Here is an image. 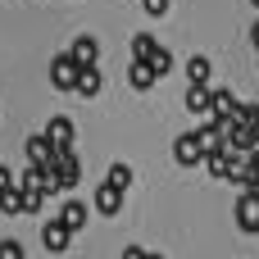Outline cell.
<instances>
[{
  "label": "cell",
  "instance_id": "6da1fadb",
  "mask_svg": "<svg viewBox=\"0 0 259 259\" xmlns=\"http://www.w3.org/2000/svg\"><path fill=\"white\" fill-rule=\"evenodd\" d=\"M237 228H241L246 237H255V232H259V187L241 191V200H237Z\"/></svg>",
  "mask_w": 259,
  "mask_h": 259
},
{
  "label": "cell",
  "instance_id": "7a4b0ae2",
  "mask_svg": "<svg viewBox=\"0 0 259 259\" xmlns=\"http://www.w3.org/2000/svg\"><path fill=\"white\" fill-rule=\"evenodd\" d=\"M237 105H241V100H237L228 87H209V118H219V123H232Z\"/></svg>",
  "mask_w": 259,
  "mask_h": 259
},
{
  "label": "cell",
  "instance_id": "3957f363",
  "mask_svg": "<svg viewBox=\"0 0 259 259\" xmlns=\"http://www.w3.org/2000/svg\"><path fill=\"white\" fill-rule=\"evenodd\" d=\"M173 159H178L182 168H196V164L205 159V146L196 141V132H182V137L173 141Z\"/></svg>",
  "mask_w": 259,
  "mask_h": 259
},
{
  "label": "cell",
  "instance_id": "277c9868",
  "mask_svg": "<svg viewBox=\"0 0 259 259\" xmlns=\"http://www.w3.org/2000/svg\"><path fill=\"white\" fill-rule=\"evenodd\" d=\"M77 68H82V64H77L73 55H59V59L50 64V82H55L59 91H73V82H77Z\"/></svg>",
  "mask_w": 259,
  "mask_h": 259
},
{
  "label": "cell",
  "instance_id": "5b68a950",
  "mask_svg": "<svg viewBox=\"0 0 259 259\" xmlns=\"http://www.w3.org/2000/svg\"><path fill=\"white\" fill-rule=\"evenodd\" d=\"M68 241H73V232H68L59 219H50V223L41 228V246H46L50 255H64V250H68Z\"/></svg>",
  "mask_w": 259,
  "mask_h": 259
},
{
  "label": "cell",
  "instance_id": "8992f818",
  "mask_svg": "<svg viewBox=\"0 0 259 259\" xmlns=\"http://www.w3.org/2000/svg\"><path fill=\"white\" fill-rule=\"evenodd\" d=\"M23 155H27V164H32V168H50V164H55V146H50L46 137H27Z\"/></svg>",
  "mask_w": 259,
  "mask_h": 259
},
{
  "label": "cell",
  "instance_id": "52a82bcc",
  "mask_svg": "<svg viewBox=\"0 0 259 259\" xmlns=\"http://www.w3.org/2000/svg\"><path fill=\"white\" fill-rule=\"evenodd\" d=\"M200 164H205L214 178H228V173L237 168V155H232L228 146H214V150H205V159H200Z\"/></svg>",
  "mask_w": 259,
  "mask_h": 259
},
{
  "label": "cell",
  "instance_id": "ba28073f",
  "mask_svg": "<svg viewBox=\"0 0 259 259\" xmlns=\"http://www.w3.org/2000/svg\"><path fill=\"white\" fill-rule=\"evenodd\" d=\"M91 205H96V214H105V219H114L118 209H123V191L118 187H96V196H91Z\"/></svg>",
  "mask_w": 259,
  "mask_h": 259
},
{
  "label": "cell",
  "instance_id": "9c48e42d",
  "mask_svg": "<svg viewBox=\"0 0 259 259\" xmlns=\"http://www.w3.org/2000/svg\"><path fill=\"white\" fill-rule=\"evenodd\" d=\"M223 132H228V123H219V118H209V114H205V118L196 123V141H200L205 150H214V146H223Z\"/></svg>",
  "mask_w": 259,
  "mask_h": 259
},
{
  "label": "cell",
  "instance_id": "30bf717a",
  "mask_svg": "<svg viewBox=\"0 0 259 259\" xmlns=\"http://www.w3.org/2000/svg\"><path fill=\"white\" fill-rule=\"evenodd\" d=\"M100 87H105L100 68H96V64H82V68H77V82H73V91H77V96H100Z\"/></svg>",
  "mask_w": 259,
  "mask_h": 259
},
{
  "label": "cell",
  "instance_id": "8fae6325",
  "mask_svg": "<svg viewBox=\"0 0 259 259\" xmlns=\"http://www.w3.org/2000/svg\"><path fill=\"white\" fill-rule=\"evenodd\" d=\"M41 137H46V141H50V146H55V150H64V146H73V123H68V118H59V114H55V118H50V123H46V132H41Z\"/></svg>",
  "mask_w": 259,
  "mask_h": 259
},
{
  "label": "cell",
  "instance_id": "7c38bea8",
  "mask_svg": "<svg viewBox=\"0 0 259 259\" xmlns=\"http://www.w3.org/2000/svg\"><path fill=\"white\" fill-rule=\"evenodd\" d=\"M187 109H191L196 118L209 114V82H191V87H187Z\"/></svg>",
  "mask_w": 259,
  "mask_h": 259
},
{
  "label": "cell",
  "instance_id": "4fadbf2b",
  "mask_svg": "<svg viewBox=\"0 0 259 259\" xmlns=\"http://www.w3.org/2000/svg\"><path fill=\"white\" fill-rule=\"evenodd\" d=\"M59 223H64L68 232H82V228H87V205H82V200H64Z\"/></svg>",
  "mask_w": 259,
  "mask_h": 259
},
{
  "label": "cell",
  "instance_id": "5bb4252c",
  "mask_svg": "<svg viewBox=\"0 0 259 259\" xmlns=\"http://www.w3.org/2000/svg\"><path fill=\"white\" fill-rule=\"evenodd\" d=\"M68 55H73L77 64H96V59H100V41H96V36H77Z\"/></svg>",
  "mask_w": 259,
  "mask_h": 259
},
{
  "label": "cell",
  "instance_id": "9a60e30c",
  "mask_svg": "<svg viewBox=\"0 0 259 259\" xmlns=\"http://www.w3.org/2000/svg\"><path fill=\"white\" fill-rule=\"evenodd\" d=\"M127 82H132V91H150L159 77L150 73V64H146V59H137V64H132V73H127Z\"/></svg>",
  "mask_w": 259,
  "mask_h": 259
},
{
  "label": "cell",
  "instance_id": "2e32d148",
  "mask_svg": "<svg viewBox=\"0 0 259 259\" xmlns=\"http://www.w3.org/2000/svg\"><path fill=\"white\" fill-rule=\"evenodd\" d=\"M209 73H214L209 55H191V59H187V77H191V82H209Z\"/></svg>",
  "mask_w": 259,
  "mask_h": 259
},
{
  "label": "cell",
  "instance_id": "e0dca14e",
  "mask_svg": "<svg viewBox=\"0 0 259 259\" xmlns=\"http://www.w3.org/2000/svg\"><path fill=\"white\" fill-rule=\"evenodd\" d=\"M146 64H150V73H155V77H164V73L173 68V55H168L164 46H155V50L146 55Z\"/></svg>",
  "mask_w": 259,
  "mask_h": 259
},
{
  "label": "cell",
  "instance_id": "ac0fdd59",
  "mask_svg": "<svg viewBox=\"0 0 259 259\" xmlns=\"http://www.w3.org/2000/svg\"><path fill=\"white\" fill-rule=\"evenodd\" d=\"M105 182H109V187H118V191H127V187H132V168L118 159V164H109V178H105Z\"/></svg>",
  "mask_w": 259,
  "mask_h": 259
},
{
  "label": "cell",
  "instance_id": "d6986e66",
  "mask_svg": "<svg viewBox=\"0 0 259 259\" xmlns=\"http://www.w3.org/2000/svg\"><path fill=\"white\" fill-rule=\"evenodd\" d=\"M18 191H23V214H41L46 191H41V187H18Z\"/></svg>",
  "mask_w": 259,
  "mask_h": 259
},
{
  "label": "cell",
  "instance_id": "ffe728a7",
  "mask_svg": "<svg viewBox=\"0 0 259 259\" xmlns=\"http://www.w3.org/2000/svg\"><path fill=\"white\" fill-rule=\"evenodd\" d=\"M155 46H159V41H155L150 32H137V36H132V59H146Z\"/></svg>",
  "mask_w": 259,
  "mask_h": 259
},
{
  "label": "cell",
  "instance_id": "44dd1931",
  "mask_svg": "<svg viewBox=\"0 0 259 259\" xmlns=\"http://www.w3.org/2000/svg\"><path fill=\"white\" fill-rule=\"evenodd\" d=\"M0 259H27V255H23L18 241H0Z\"/></svg>",
  "mask_w": 259,
  "mask_h": 259
},
{
  "label": "cell",
  "instance_id": "7402d4cb",
  "mask_svg": "<svg viewBox=\"0 0 259 259\" xmlns=\"http://www.w3.org/2000/svg\"><path fill=\"white\" fill-rule=\"evenodd\" d=\"M141 5H146L150 18H164V14H168V0H141Z\"/></svg>",
  "mask_w": 259,
  "mask_h": 259
},
{
  "label": "cell",
  "instance_id": "603a6c76",
  "mask_svg": "<svg viewBox=\"0 0 259 259\" xmlns=\"http://www.w3.org/2000/svg\"><path fill=\"white\" fill-rule=\"evenodd\" d=\"M9 187H18V182H14V173H9V168H0V196H5Z\"/></svg>",
  "mask_w": 259,
  "mask_h": 259
},
{
  "label": "cell",
  "instance_id": "cb8c5ba5",
  "mask_svg": "<svg viewBox=\"0 0 259 259\" xmlns=\"http://www.w3.org/2000/svg\"><path fill=\"white\" fill-rule=\"evenodd\" d=\"M123 259H146V250L141 246H123Z\"/></svg>",
  "mask_w": 259,
  "mask_h": 259
},
{
  "label": "cell",
  "instance_id": "d4e9b609",
  "mask_svg": "<svg viewBox=\"0 0 259 259\" xmlns=\"http://www.w3.org/2000/svg\"><path fill=\"white\" fill-rule=\"evenodd\" d=\"M250 46H255V50H259V18H255V23H250Z\"/></svg>",
  "mask_w": 259,
  "mask_h": 259
},
{
  "label": "cell",
  "instance_id": "484cf974",
  "mask_svg": "<svg viewBox=\"0 0 259 259\" xmlns=\"http://www.w3.org/2000/svg\"><path fill=\"white\" fill-rule=\"evenodd\" d=\"M146 259H164V255H146Z\"/></svg>",
  "mask_w": 259,
  "mask_h": 259
},
{
  "label": "cell",
  "instance_id": "4316f807",
  "mask_svg": "<svg viewBox=\"0 0 259 259\" xmlns=\"http://www.w3.org/2000/svg\"><path fill=\"white\" fill-rule=\"evenodd\" d=\"M250 5H255V9H259V0H250Z\"/></svg>",
  "mask_w": 259,
  "mask_h": 259
}]
</instances>
